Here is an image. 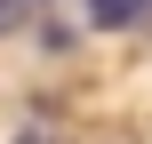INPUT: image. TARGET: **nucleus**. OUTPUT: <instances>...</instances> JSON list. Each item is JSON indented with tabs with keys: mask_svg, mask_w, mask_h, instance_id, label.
<instances>
[{
	"mask_svg": "<svg viewBox=\"0 0 152 144\" xmlns=\"http://www.w3.org/2000/svg\"><path fill=\"white\" fill-rule=\"evenodd\" d=\"M144 0H88V24H128Z\"/></svg>",
	"mask_w": 152,
	"mask_h": 144,
	"instance_id": "nucleus-1",
	"label": "nucleus"
},
{
	"mask_svg": "<svg viewBox=\"0 0 152 144\" xmlns=\"http://www.w3.org/2000/svg\"><path fill=\"white\" fill-rule=\"evenodd\" d=\"M8 144H56V136H48L40 120H24V128H16V136H8Z\"/></svg>",
	"mask_w": 152,
	"mask_h": 144,
	"instance_id": "nucleus-2",
	"label": "nucleus"
},
{
	"mask_svg": "<svg viewBox=\"0 0 152 144\" xmlns=\"http://www.w3.org/2000/svg\"><path fill=\"white\" fill-rule=\"evenodd\" d=\"M24 8H32V0H0V32H8V24H16Z\"/></svg>",
	"mask_w": 152,
	"mask_h": 144,
	"instance_id": "nucleus-3",
	"label": "nucleus"
},
{
	"mask_svg": "<svg viewBox=\"0 0 152 144\" xmlns=\"http://www.w3.org/2000/svg\"><path fill=\"white\" fill-rule=\"evenodd\" d=\"M112 144H128V136H112Z\"/></svg>",
	"mask_w": 152,
	"mask_h": 144,
	"instance_id": "nucleus-4",
	"label": "nucleus"
}]
</instances>
